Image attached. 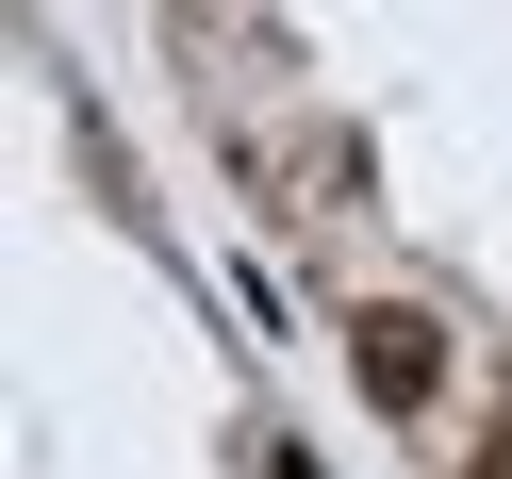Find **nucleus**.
<instances>
[{"mask_svg": "<svg viewBox=\"0 0 512 479\" xmlns=\"http://www.w3.org/2000/svg\"><path fill=\"white\" fill-rule=\"evenodd\" d=\"M347 364H364V397L380 413H430V380H446V331L413 298H380V314H347Z\"/></svg>", "mask_w": 512, "mask_h": 479, "instance_id": "1", "label": "nucleus"}]
</instances>
